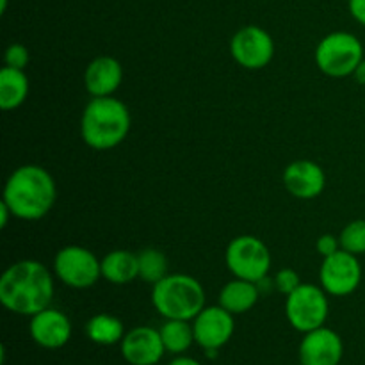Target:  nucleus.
<instances>
[{"mask_svg":"<svg viewBox=\"0 0 365 365\" xmlns=\"http://www.w3.org/2000/svg\"><path fill=\"white\" fill-rule=\"evenodd\" d=\"M53 298V278L38 260H20L0 277V303L18 316H36L48 309Z\"/></svg>","mask_w":365,"mask_h":365,"instance_id":"1","label":"nucleus"},{"mask_svg":"<svg viewBox=\"0 0 365 365\" xmlns=\"http://www.w3.org/2000/svg\"><path fill=\"white\" fill-rule=\"evenodd\" d=\"M56 200L57 187L53 177L38 164L16 168L4 185L2 202L18 220H41L52 210Z\"/></svg>","mask_w":365,"mask_h":365,"instance_id":"2","label":"nucleus"},{"mask_svg":"<svg viewBox=\"0 0 365 365\" xmlns=\"http://www.w3.org/2000/svg\"><path fill=\"white\" fill-rule=\"evenodd\" d=\"M130 110L114 96H93L81 118L82 141L106 152L120 146L130 132Z\"/></svg>","mask_w":365,"mask_h":365,"instance_id":"3","label":"nucleus"},{"mask_svg":"<svg viewBox=\"0 0 365 365\" xmlns=\"http://www.w3.org/2000/svg\"><path fill=\"white\" fill-rule=\"evenodd\" d=\"M152 305L164 319L192 321L205 309V291L195 277L168 274L153 285Z\"/></svg>","mask_w":365,"mask_h":365,"instance_id":"4","label":"nucleus"},{"mask_svg":"<svg viewBox=\"0 0 365 365\" xmlns=\"http://www.w3.org/2000/svg\"><path fill=\"white\" fill-rule=\"evenodd\" d=\"M316 64L324 75L334 78L349 77L364 59V46L351 32L337 31L324 36L316 46Z\"/></svg>","mask_w":365,"mask_h":365,"instance_id":"5","label":"nucleus"},{"mask_svg":"<svg viewBox=\"0 0 365 365\" xmlns=\"http://www.w3.org/2000/svg\"><path fill=\"white\" fill-rule=\"evenodd\" d=\"M227 267L235 278L260 284L271 269V252L266 242L255 235H239L232 239L225 252Z\"/></svg>","mask_w":365,"mask_h":365,"instance_id":"6","label":"nucleus"},{"mask_svg":"<svg viewBox=\"0 0 365 365\" xmlns=\"http://www.w3.org/2000/svg\"><path fill=\"white\" fill-rule=\"evenodd\" d=\"M330 314L327 291L312 284H302L287 296L285 316L291 327L302 334L324 327Z\"/></svg>","mask_w":365,"mask_h":365,"instance_id":"7","label":"nucleus"},{"mask_svg":"<svg viewBox=\"0 0 365 365\" xmlns=\"http://www.w3.org/2000/svg\"><path fill=\"white\" fill-rule=\"evenodd\" d=\"M53 271L71 289H89L102 277V260L84 246H66L53 259Z\"/></svg>","mask_w":365,"mask_h":365,"instance_id":"8","label":"nucleus"},{"mask_svg":"<svg viewBox=\"0 0 365 365\" xmlns=\"http://www.w3.org/2000/svg\"><path fill=\"white\" fill-rule=\"evenodd\" d=\"M319 282L321 287L330 296L342 298V296L353 294L362 282V266H360L359 255L339 250L334 255L323 259Z\"/></svg>","mask_w":365,"mask_h":365,"instance_id":"9","label":"nucleus"},{"mask_svg":"<svg viewBox=\"0 0 365 365\" xmlns=\"http://www.w3.org/2000/svg\"><path fill=\"white\" fill-rule=\"evenodd\" d=\"M230 52L239 66L246 70H262L273 61L274 41L266 29L246 25L232 38Z\"/></svg>","mask_w":365,"mask_h":365,"instance_id":"10","label":"nucleus"},{"mask_svg":"<svg viewBox=\"0 0 365 365\" xmlns=\"http://www.w3.org/2000/svg\"><path fill=\"white\" fill-rule=\"evenodd\" d=\"M196 344L203 349H220L232 339L235 330L234 314L225 310L223 307H205L198 316L192 319Z\"/></svg>","mask_w":365,"mask_h":365,"instance_id":"11","label":"nucleus"},{"mask_svg":"<svg viewBox=\"0 0 365 365\" xmlns=\"http://www.w3.org/2000/svg\"><path fill=\"white\" fill-rule=\"evenodd\" d=\"M344 355V344L337 331L327 327L309 331L299 344L302 365H339Z\"/></svg>","mask_w":365,"mask_h":365,"instance_id":"12","label":"nucleus"},{"mask_svg":"<svg viewBox=\"0 0 365 365\" xmlns=\"http://www.w3.org/2000/svg\"><path fill=\"white\" fill-rule=\"evenodd\" d=\"M166 353L160 331L152 327L132 328L121 341V356L130 365H155Z\"/></svg>","mask_w":365,"mask_h":365,"instance_id":"13","label":"nucleus"},{"mask_svg":"<svg viewBox=\"0 0 365 365\" xmlns=\"http://www.w3.org/2000/svg\"><path fill=\"white\" fill-rule=\"evenodd\" d=\"M29 331L32 341L41 348L59 349L71 339V323L66 314L48 307L31 317Z\"/></svg>","mask_w":365,"mask_h":365,"instance_id":"14","label":"nucleus"},{"mask_svg":"<svg viewBox=\"0 0 365 365\" xmlns=\"http://www.w3.org/2000/svg\"><path fill=\"white\" fill-rule=\"evenodd\" d=\"M284 185L294 198L314 200L327 187V173L314 160H294L285 168Z\"/></svg>","mask_w":365,"mask_h":365,"instance_id":"15","label":"nucleus"},{"mask_svg":"<svg viewBox=\"0 0 365 365\" xmlns=\"http://www.w3.org/2000/svg\"><path fill=\"white\" fill-rule=\"evenodd\" d=\"M121 82H123V68L114 57L98 56L86 68L84 86L91 96H113Z\"/></svg>","mask_w":365,"mask_h":365,"instance_id":"16","label":"nucleus"},{"mask_svg":"<svg viewBox=\"0 0 365 365\" xmlns=\"http://www.w3.org/2000/svg\"><path fill=\"white\" fill-rule=\"evenodd\" d=\"M102 278L109 284L127 285L139 278L138 255L127 250H114L102 259Z\"/></svg>","mask_w":365,"mask_h":365,"instance_id":"17","label":"nucleus"},{"mask_svg":"<svg viewBox=\"0 0 365 365\" xmlns=\"http://www.w3.org/2000/svg\"><path fill=\"white\" fill-rule=\"evenodd\" d=\"M259 285L253 284V282L235 278V280L228 282L221 289L220 305L230 314L237 316V314H245L252 310L257 305V302H259Z\"/></svg>","mask_w":365,"mask_h":365,"instance_id":"18","label":"nucleus"},{"mask_svg":"<svg viewBox=\"0 0 365 365\" xmlns=\"http://www.w3.org/2000/svg\"><path fill=\"white\" fill-rule=\"evenodd\" d=\"M29 77L25 70L4 66L0 71V107L2 110H14L27 100Z\"/></svg>","mask_w":365,"mask_h":365,"instance_id":"19","label":"nucleus"},{"mask_svg":"<svg viewBox=\"0 0 365 365\" xmlns=\"http://www.w3.org/2000/svg\"><path fill=\"white\" fill-rule=\"evenodd\" d=\"M86 335L95 344L113 346L123 341L125 327L118 317L110 314H96L86 324Z\"/></svg>","mask_w":365,"mask_h":365,"instance_id":"20","label":"nucleus"},{"mask_svg":"<svg viewBox=\"0 0 365 365\" xmlns=\"http://www.w3.org/2000/svg\"><path fill=\"white\" fill-rule=\"evenodd\" d=\"M160 339L164 342L166 353L182 355L187 351L195 341V330L189 321L184 319H166V323L159 328Z\"/></svg>","mask_w":365,"mask_h":365,"instance_id":"21","label":"nucleus"},{"mask_svg":"<svg viewBox=\"0 0 365 365\" xmlns=\"http://www.w3.org/2000/svg\"><path fill=\"white\" fill-rule=\"evenodd\" d=\"M139 260V278L148 284L155 285L157 282L168 277V259L160 250L146 248L138 253Z\"/></svg>","mask_w":365,"mask_h":365,"instance_id":"22","label":"nucleus"},{"mask_svg":"<svg viewBox=\"0 0 365 365\" xmlns=\"http://www.w3.org/2000/svg\"><path fill=\"white\" fill-rule=\"evenodd\" d=\"M341 246L346 252L353 255H364L365 253V220H355L342 228Z\"/></svg>","mask_w":365,"mask_h":365,"instance_id":"23","label":"nucleus"},{"mask_svg":"<svg viewBox=\"0 0 365 365\" xmlns=\"http://www.w3.org/2000/svg\"><path fill=\"white\" fill-rule=\"evenodd\" d=\"M274 287H277L278 292L289 296L291 292H294L296 289L302 285V278H299L298 271L292 269V267H285V269H280L277 273L273 280Z\"/></svg>","mask_w":365,"mask_h":365,"instance_id":"24","label":"nucleus"},{"mask_svg":"<svg viewBox=\"0 0 365 365\" xmlns=\"http://www.w3.org/2000/svg\"><path fill=\"white\" fill-rule=\"evenodd\" d=\"M4 61H6V66L16 68V70H25L29 61H31V53H29V48L25 45L13 43V45L7 46Z\"/></svg>","mask_w":365,"mask_h":365,"instance_id":"25","label":"nucleus"},{"mask_svg":"<svg viewBox=\"0 0 365 365\" xmlns=\"http://www.w3.org/2000/svg\"><path fill=\"white\" fill-rule=\"evenodd\" d=\"M316 248H317V253H319L323 259H327V257L334 255V253H337L339 250H342L341 239L335 237V235L331 234H324L317 239Z\"/></svg>","mask_w":365,"mask_h":365,"instance_id":"26","label":"nucleus"},{"mask_svg":"<svg viewBox=\"0 0 365 365\" xmlns=\"http://www.w3.org/2000/svg\"><path fill=\"white\" fill-rule=\"evenodd\" d=\"M348 6L351 16L365 27V0H349Z\"/></svg>","mask_w":365,"mask_h":365,"instance_id":"27","label":"nucleus"},{"mask_svg":"<svg viewBox=\"0 0 365 365\" xmlns=\"http://www.w3.org/2000/svg\"><path fill=\"white\" fill-rule=\"evenodd\" d=\"M9 216H13V212L9 210V207L6 203H0V228L7 227V221H9Z\"/></svg>","mask_w":365,"mask_h":365,"instance_id":"28","label":"nucleus"},{"mask_svg":"<svg viewBox=\"0 0 365 365\" xmlns=\"http://www.w3.org/2000/svg\"><path fill=\"white\" fill-rule=\"evenodd\" d=\"M353 77H355V81L359 82L360 86H365V59H362V63L356 66L355 73H353Z\"/></svg>","mask_w":365,"mask_h":365,"instance_id":"29","label":"nucleus"},{"mask_svg":"<svg viewBox=\"0 0 365 365\" xmlns=\"http://www.w3.org/2000/svg\"><path fill=\"white\" fill-rule=\"evenodd\" d=\"M168 365H202V364L195 359H189V356H177V359L171 360Z\"/></svg>","mask_w":365,"mask_h":365,"instance_id":"30","label":"nucleus"},{"mask_svg":"<svg viewBox=\"0 0 365 365\" xmlns=\"http://www.w3.org/2000/svg\"><path fill=\"white\" fill-rule=\"evenodd\" d=\"M7 7V0H0V13H6Z\"/></svg>","mask_w":365,"mask_h":365,"instance_id":"31","label":"nucleus"}]
</instances>
